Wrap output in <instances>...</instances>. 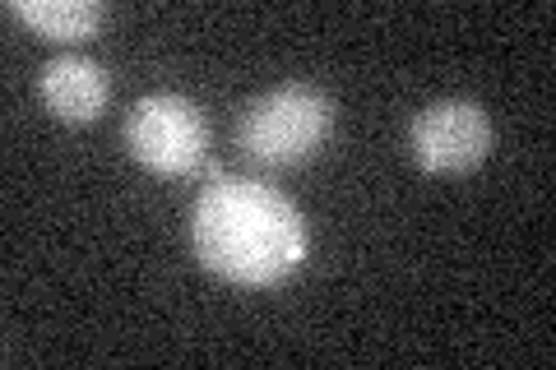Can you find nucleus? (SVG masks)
Segmentation results:
<instances>
[{
	"label": "nucleus",
	"instance_id": "obj_5",
	"mask_svg": "<svg viewBox=\"0 0 556 370\" xmlns=\"http://www.w3.org/2000/svg\"><path fill=\"white\" fill-rule=\"evenodd\" d=\"M112 79L93 56H56L42 65V102L70 126L98 120L108 107Z\"/></svg>",
	"mask_w": 556,
	"mask_h": 370
},
{
	"label": "nucleus",
	"instance_id": "obj_6",
	"mask_svg": "<svg viewBox=\"0 0 556 370\" xmlns=\"http://www.w3.org/2000/svg\"><path fill=\"white\" fill-rule=\"evenodd\" d=\"M10 14L47 42H84L102 28L98 0H10Z\"/></svg>",
	"mask_w": 556,
	"mask_h": 370
},
{
	"label": "nucleus",
	"instance_id": "obj_3",
	"mask_svg": "<svg viewBox=\"0 0 556 370\" xmlns=\"http://www.w3.org/2000/svg\"><path fill=\"white\" fill-rule=\"evenodd\" d=\"M126 144L139 167L159 176H190L204 163L208 149V120L181 93H144L126 120Z\"/></svg>",
	"mask_w": 556,
	"mask_h": 370
},
{
	"label": "nucleus",
	"instance_id": "obj_1",
	"mask_svg": "<svg viewBox=\"0 0 556 370\" xmlns=\"http://www.w3.org/2000/svg\"><path fill=\"white\" fill-rule=\"evenodd\" d=\"M190 241L204 269L237 288L283 283L311 251L298 204L251 176H218L204 186L190 218Z\"/></svg>",
	"mask_w": 556,
	"mask_h": 370
},
{
	"label": "nucleus",
	"instance_id": "obj_2",
	"mask_svg": "<svg viewBox=\"0 0 556 370\" xmlns=\"http://www.w3.org/2000/svg\"><path fill=\"white\" fill-rule=\"evenodd\" d=\"M334 135V102L316 84H278L260 93L237 120V149L260 167H302Z\"/></svg>",
	"mask_w": 556,
	"mask_h": 370
},
{
	"label": "nucleus",
	"instance_id": "obj_4",
	"mask_svg": "<svg viewBox=\"0 0 556 370\" xmlns=\"http://www.w3.org/2000/svg\"><path fill=\"white\" fill-rule=\"evenodd\" d=\"M413 157L431 176L473 171L492 153V116L473 98H441L413 116Z\"/></svg>",
	"mask_w": 556,
	"mask_h": 370
}]
</instances>
